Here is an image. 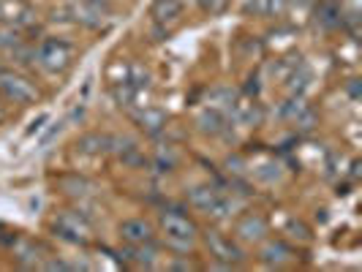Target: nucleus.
I'll return each instance as SVG.
<instances>
[{
  "mask_svg": "<svg viewBox=\"0 0 362 272\" xmlns=\"http://www.w3.org/2000/svg\"><path fill=\"white\" fill-rule=\"evenodd\" d=\"M112 93H115V101H117L120 106H128V104H134V98H137V93H139V90H137V84H134V82H128V79H126V82L115 84V90H112Z\"/></svg>",
  "mask_w": 362,
  "mask_h": 272,
  "instance_id": "f3484780",
  "label": "nucleus"
},
{
  "mask_svg": "<svg viewBox=\"0 0 362 272\" xmlns=\"http://www.w3.org/2000/svg\"><path fill=\"white\" fill-rule=\"evenodd\" d=\"M229 117L240 126H256L262 120V109L256 101H237L229 106Z\"/></svg>",
  "mask_w": 362,
  "mask_h": 272,
  "instance_id": "ddd939ff",
  "label": "nucleus"
},
{
  "mask_svg": "<svg viewBox=\"0 0 362 272\" xmlns=\"http://www.w3.org/2000/svg\"><path fill=\"white\" fill-rule=\"evenodd\" d=\"M3 117H5V109H3V106H0V120H3Z\"/></svg>",
  "mask_w": 362,
  "mask_h": 272,
  "instance_id": "412c9836",
  "label": "nucleus"
},
{
  "mask_svg": "<svg viewBox=\"0 0 362 272\" xmlns=\"http://www.w3.org/2000/svg\"><path fill=\"white\" fill-rule=\"evenodd\" d=\"M73 22H79V25H84V27H101L104 14L93 11L90 5H84V8H73Z\"/></svg>",
  "mask_w": 362,
  "mask_h": 272,
  "instance_id": "dca6fc26",
  "label": "nucleus"
},
{
  "mask_svg": "<svg viewBox=\"0 0 362 272\" xmlns=\"http://www.w3.org/2000/svg\"><path fill=\"white\" fill-rule=\"evenodd\" d=\"M188 202L196 207L199 212L210 215V218H226L231 212V202L213 185H196L188 191Z\"/></svg>",
  "mask_w": 362,
  "mask_h": 272,
  "instance_id": "20e7f679",
  "label": "nucleus"
},
{
  "mask_svg": "<svg viewBox=\"0 0 362 272\" xmlns=\"http://www.w3.org/2000/svg\"><path fill=\"white\" fill-rule=\"evenodd\" d=\"M16 44H19L16 30H14V27H8V25H5V27H0V49H8V52H11Z\"/></svg>",
  "mask_w": 362,
  "mask_h": 272,
  "instance_id": "a211bd4d",
  "label": "nucleus"
},
{
  "mask_svg": "<svg viewBox=\"0 0 362 272\" xmlns=\"http://www.w3.org/2000/svg\"><path fill=\"white\" fill-rule=\"evenodd\" d=\"M316 22H319L321 27H327V30L341 27V22H343L341 5H338L335 0H321V3L316 5Z\"/></svg>",
  "mask_w": 362,
  "mask_h": 272,
  "instance_id": "4468645a",
  "label": "nucleus"
},
{
  "mask_svg": "<svg viewBox=\"0 0 362 272\" xmlns=\"http://www.w3.org/2000/svg\"><path fill=\"white\" fill-rule=\"evenodd\" d=\"M150 16H152V25L166 27L169 22H177L183 16V0H152Z\"/></svg>",
  "mask_w": 362,
  "mask_h": 272,
  "instance_id": "1a4fd4ad",
  "label": "nucleus"
},
{
  "mask_svg": "<svg viewBox=\"0 0 362 272\" xmlns=\"http://www.w3.org/2000/svg\"><path fill=\"white\" fill-rule=\"evenodd\" d=\"M112 150V134H84L76 139V152L82 155H101V152H109Z\"/></svg>",
  "mask_w": 362,
  "mask_h": 272,
  "instance_id": "f8f14e48",
  "label": "nucleus"
},
{
  "mask_svg": "<svg viewBox=\"0 0 362 272\" xmlns=\"http://www.w3.org/2000/svg\"><path fill=\"white\" fill-rule=\"evenodd\" d=\"M259 259L267 267H284V264H289L291 259H294V251H291L286 242H281V240H270V242H264Z\"/></svg>",
  "mask_w": 362,
  "mask_h": 272,
  "instance_id": "9d476101",
  "label": "nucleus"
},
{
  "mask_svg": "<svg viewBox=\"0 0 362 272\" xmlns=\"http://www.w3.org/2000/svg\"><path fill=\"white\" fill-rule=\"evenodd\" d=\"M33 60L49 73H63L71 66L73 47L66 38H44L36 49H33Z\"/></svg>",
  "mask_w": 362,
  "mask_h": 272,
  "instance_id": "f03ea898",
  "label": "nucleus"
},
{
  "mask_svg": "<svg viewBox=\"0 0 362 272\" xmlns=\"http://www.w3.org/2000/svg\"><path fill=\"white\" fill-rule=\"evenodd\" d=\"M0 95L11 104H33L38 98V90L27 76L0 68Z\"/></svg>",
  "mask_w": 362,
  "mask_h": 272,
  "instance_id": "7ed1b4c3",
  "label": "nucleus"
},
{
  "mask_svg": "<svg viewBox=\"0 0 362 272\" xmlns=\"http://www.w3.org/2000/svg\"><path fill=\"white\" fill-rule=\"evenodd\" d=\"M172 270H194V264L191 262H174Z\"/></svg>",
  "mask_w": 362,
  "mask_h": 272,
  "instance_id": "aec40b11",
  "label": "nucleus"
},
{
  "mask_svg": "<svg viewBox=\"0 0 362 272\" xmlns=\"http://www.w3.org/2000/svg\"><path fill=\"white\" fill-rule=\"evenodd\" d=\"M205 242H207V248H210V256L216 259L218 264H223V267H240V264L245 262V251H242L231 237L220 234L216 229H210V231L205 234Z\"/></svg>",
  "mask_w": 362,
  "mask_h": 272,
  "instance_id": "39448f33",
  "label": "nucleus"
},
{
  "mask_svg": "<svg viewBox=\"0 0 362 272\" xmlns=\"http://www.w3.org/2000/svg\"><path fill=\"white\" fill-rule=\"evenodd\" d=\"M55 231L63 237V240H69V242H87V226H84V220L82 218H76V215H63L58 223H55Z\"/></svg>",
  "mask_w": 362,
  "mask_h": 272,
  "instance_id": "9b49d317",
  "label": "nucleus"
},
{
  "mask_svg": "<svg viewBox=\"0 0 362 272\" xmlns=\"http://www.w3.org/2000/svg\"><path fill=\"white\" fill-rule=\"evenodd\" d=\"M137 126H139L145 134L155 136V134L163 131V126H166V115H163L161 109H145V112L137 115Z\"/></svg>",
  "mask_w": 362,
  "mask_h": 272,
  "instance_id": "2eb2a0df",
  "label": "nucleus"
},
{
  "mask_svg": "<svg viewBox=\"0 0 362 272\" xmlns=\"http://www.w3.org/2000/svg\"><path fill=\"white\" fill-rule=\"evenodd\" d=\"M229 112H223V109H218V106H210V109H205L202 115H199V120H196V126H199V131L202 134H210V136H220L226 128H229Z\"/></svg>",
  "mask_w": 362,
  "mask_h": 272,
  "instance_id": "6e6552de",
  "label": "nucleus"
},
{
  "mask_svg": "<svg viewBox=\"0 0 362 272\" xmlns=\"http://www.w3.org/2000/svg\"><path fill=\"white\" fill-rule=\"evenodd\" d=\"M84 5H90L98 14H109V0H84Z\"/></svg>",
  "mask_w": 362,
  "mask_h": 272,
  "instance_id": "6ab92c4d",
  "label": "nucleus"
},
{
  "mask_svg": "<svg viewBox=\"0 0 362 272\" xmlns=\"http://www.w3.org/2000/svg\"><path fill=\"white\" fill-rule=\"evenodd\" d=\"M267 234H270V226H267V220L259 215V212H245L237 223H234V237L240 240V242H264L267 240Z\"/></svg>",
  "mask_w": 362,
  "mask_h": 272,
  "instance_id": "423d86ee",
  "label": "nucleus"
},
{
  "mask_svg": "<svg viewBox=\"0 0 362 272\" xmlns=\"http://www.w3.org/2000/svg\"><path fill=\"white\" fill-rule=\"evenodd\" d=\"M161 237H163L166 248L177 251V253H188L196 245L199 229L188 215L169 209V212H161Z\"/></svg>",
  "mask_w": 362,
  "mask_h": 272,
  "instance_id": "f257e3e1",
  "label": "nucleus"
},
{
  "mask_svg": "<svg viewBox=\"0 0 362 272\" xmlns=\"http://www.w3.org/2000/svg\"><path fill=\"white\" fill-rule=\"evenodd\" d=\"M120 237L128 245H145V242H155V229L145 218H128L120 223Z\"/></svg>",
  "mask_w": 362,
  "mask_h": 272,
  "instance_id": "0eeeda50",
  "label": "nucleus"
}]
</instances>
